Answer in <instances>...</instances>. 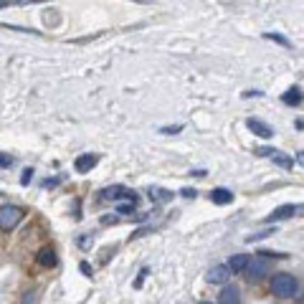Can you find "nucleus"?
Segmentation results:
<instances>
[{"mask_svg": "<svg viewBox=\"0 0 304 304\" xmlns=\"http://www.w3.org/2000/svg\"><path fill=\"white\" fill-rule=\"evenodd\" d=\"M296 279L291 276V274H276L274 279H271V291L274 294H279V296H294L296 294Z\"/></svg>", "mask_w": 304, "mask_h": 304, "instance_id": "nucleus-1", "label": "nucleus"}, {"mask_svg": "<svg viewBox=\"0 0 304 304\" xmlns=\"http://www.w3.org/2000/svg\"><path fill=\"white\" fill-rule=\"evenodd\" d=\"M23 216H26L23 208H18V206H3V208H0V228H3V231H13L23 221Z\"/></svg>", "mask_w": 304, "mask_h": 304, "instance_id": "nucleus-2", "label": "nucleus"}, {"mask_svg": "<svg viewBox=\"0 0 304 304\" xmlns=\"http://www.w3.org/2000/svg\"><path fill=\"white\" fill-rule=\"evenodd\" d=\"M102 198L104 200H122V198H127V200H139L134 193H129L124 185H112V188H107V190H102Z\"/></svg>", "mask_w": 304, "mask_h": 304, "instance_id": "nucleus-3", "label": "nucleus"}, {"mask_svg": "<svg viewBox=\"0 0 304 304\" xmlns=\"http://www.w3.org/2000/svg\"><path fill=\"white\" fill-rule=\"evenodd\" d=\"M301 211V206H279V208H274V213L271 216H266V223H276V221H286V218H291V216H296Z\"/></svg>", "mask_w": 304, "mask_h": 304, "instance_id": "nucleus-4", "label": "nucleus"}, {"mask_svg": "<svg viewBox=\"0 0 304 304\" xmlns=\"http://www.w3.org/2000/svg\"><path fill=\"white\" fill-rule=\"evenodd\" d=\"M248 281H261L264 279V274H269V264L264 261V259H256V261H248Z\"/></svg>", "mask_w": 304, "mask_h": 304, "instance_id": "nucleus-5", "label": "nucleus"}, {"mask_svg": "<svg viewBox=\"0 0 304 304\" xmlns=\"http://www.w3.org/2000/svg\"><path fill=\"white\" fill-rule=\"evenodd\" d=\"M246 127L256 134V137H261V139H269L271 134H274V129L266 124V122H261V119H256V117H251V119H246Z\"/></svg>", "mask_w": 304, "mask_h": 304, "instance_id": "nucleus-6", "label": "nucleus"}, {"mask_svg": "<svg viewBox=\"0 0 304 304\" xmlns=\"http://www.w3.org/2000/svg\"><path fill=\"white\" fill-rule=\"evenodd\" d=\"M96 163H99L96 155H91V152H84V155H79V158L74 160V170H76V173H89Z\"/></svg>", "mask_w": 304, "mask_h": 304, "instance_id": "nucleus-7", "label": "nucleus"}, {"mask_svg": "<svg viewBox=\"0 0 304 304\" xmlns=\"http://www.w3.org/2000/svg\"><path fill=\"white\" fill-rule=\"evenodd\" d=\"M228 276H231V269H228V264L223 266V264H218V266H213L211 271H208V281L211 284H223V281H228Z\"/></svg>", "mask_w": 304, "mask_h": 304, "instance_id": "nucleus-8", "label": "nucleus"}, {"mask_svg": "<svg viewBox=\"0 0 304 304\" xmlns=\"http://www.w3.org/2000/svg\"><path fill=\"white\" fill-rule=\"evenodd\" d=\"M43 269H54L56 266V261H59V256H56V251L51 248V246H46V248H41L38 251V259H36Z\"/></svg>", "mask_w": 304, "mask_h": 304, "instance_id": "nucleus-9", "label": "nucleus"}, {"mask_svg": "<svg viewBox=\"0 0 304 304\" xmlns=\"http://www.w3.org/2000/svg\"><path fill=\"white\" fill-rule=\"evenodd\" d=\"M211 203H216V206H228V203H233V193H231L228 188H213Z\"/></svg>", "mask_w": 304, "mask_h": 304, "instance_id": "nucleus-10", "label": "nucleus"}, {"mask_svg": "<svg viewBox=\"0 0 304 304\" xmlns=\"http://www.w3.org/2000/svg\"><path fill=\"white\" fill-rule=\"evenodd\" d=\"M218 304H241V291L236 286H226L218 294Z\"/></svg>", "mask_w": 304, "mask_h": 304, "instance_id": "nucleus-11", "label": "nucleus"}, {"mask_svg": "<svg viewBox=\"0 0 304 304\" xmlns=\"http://www.w3.org/2000/svg\"><path fill=\"white\" fill-rule=\"evenodd\" d=\"M248 256L246 254H236L231 261H228V269H231V274H241V271H246V266H248Z\"/></svg>", "mask_w": 304, "mask_h": 304, "instance_id": "nucleus-12", "label": "nucleus"}, {"mask_svg": "<svg viewBox=\"0 0 304 304\" xmlns=\"http://www.w3.org/2000/svg\"><path fill=\"white\" fill-rule=\"evenodd\" d=\"M147 193H149V200H152V203H168V200H173V193L165 190V188H149Z\"/></svg>", "mask_w": 304, "mask_h": 304, "instance_id": "nucleus-13", "label": "nucleus"}, {"mask_svg": "<svg viewBox=\"0 0 304 304\" xmlns=\"http://www.w3.org/2000/svg\"><path fill=\"white\" fill-rule=\"evenodd\" d=\"M301 99H304V96H301V89H299V86H291V89L281 96V102H284V104H289V107H299V104H301Z\"/></svg>", "mask_w": 304, "mask_h": 304, "instance_id": "nucleus-14", "label": "nucleus"}, {"mask_svg": "<svg viewBox=\"0 0 304 304\" xmlns=\"http://www.w3.org/2000/svg\"><path fill=\"white\" fill-rule=\"evenodd\" d=\"M271 160H274V165H279V168H284V170H289V168H294V160L289 158V155H284V152H279V149H274L271 155H269Z\"/></svg>", "mask_w": 304, "mask_h": 304, "instance_id": "nucleus-15", "label": "nucleus"}, {"mask_svg": "<svg viewBox=\"0 0 304 304\" xmlns=\"http://www.w3.org/2000/svg\"><path fill=\"white\" fill-rule=\"evenodd\" d=\"M13 163H16V158L11 155V152H0V168H13Z\"/></svg>", "mask_w": 304, "mask_h": 304, "instance_id": "nucleus-16", "label": "nucleus"}, {"mask_svg": "<svg viewBox=\"0 0 304 304\" xmlns=\"http://www.w3.org/2000/svg\"><path fill=\"white\" fill-rule=\"evenodd\" d=\"M134 200H127V203H117V213H122V216H127V213H134Z\"/></svg>", "mask_w": 304, "mask_h": 304, "instance_id": "nucleus-17", "label": "nucleus"}, {"mask_svg": "<svg viewBox=\"0 0 304 304\" xmlns=\"http://www.w3.org/2000/svg\"><path fill=\"white\" fill-rule=\"evenodd\" d=\"M264 38H269V41H274V43H281V46H286V48L291 46V43H289L284 36H279V33H264Z\"/></svg>", "mask_w": 304, "mask_h": 304, "instance_id": "nucleus-18", "label": "nucleus"}, {"mask_svg": "<svg viewBox=\"0 0 304 304\" xmlns=\"http://www.w3.org/2000/svg\"><path fill=\"white\" fill-rule=\"evenodd\" d=\"M21 304H38V291H26Z\"/></svg>", "mask_w": 304, "mask_h": 304, "instance_id": "nucleus-19", "label": "nucleus"}, {"mask_svg": "<svg viewBox=\"0 0 304 304\" xmlns=\"http://www.w3.org/2000/svg\"><path fill=\"white\" fill-rule=\"evenodd\" d=\"M31 180H33V168H26L23 175H21V185H28Z\"/></svg>", "mask_w": 304, "mask_h": 304, "instance_id": "nucleus-20", "label": "nucleus"}, {"mask_svg": "<svg viewBox=\"0 0 304 304\" xmlns=\"http://www.w3.org/2000/svg\"><path fill=\"white\" fill-rule=\"evenodd\" d=\"M271 233H274V231H261V233H254V236H248L246 241H248V243H254V241H261V238H266V236H271Z\"/></svg>", "mask_w": 304, "mask_h": 304, "instance_id": "nucleus-21", "label": "nucleus"}, {"mask_svg": "<svg viewBox=\"0 0 304 304\" xmlns=\"http://www.w3.org/2000/svg\"><path fill=\"white\" fill-rule=\"evenodd\" d=\"M180 129H183V124H175V127H163L160 132H163V134H178Z\"/></svg>", "mask_w": 304, "mask_h": 304, "instance_id": "nucleus-22", "label": "nucleus"}, {"mask_svg": "<svg viewBox=\"0 0 304 304\" xmlns=\"http://www.w3.org/2000/svg\"><path fill=\"white\" fill-rule=\"evenodd\" d=\"M254 152H256L259 158H269V155H271L274 149H271V147H259V149H254Z\"/></svg>", "mask_w": 304, "mask_h": 304, "instance_id": "nucleus-23", "label": "nucleus"}, {"mask_svg": "<svg viewBox=\"0 0 304 304\" xmlns=\"http://www.w3.org/2000/svg\"><path fill=\"white\" fill-rule=\"evenodd\" d=\"M61 180H64V178H48V180H43V188H56Z\"/></svg>", "mask_w": 304, "mask_h": 304, "instance_id": "nucleus-24", "label": "nucleus"}, {"mask_svg": "<svg viewBox=\"0 0 304 304\" xmlns=\"http://www.w3.org/2000/svg\"><path fill=\"white\" fill-rule=\"evenodd\" d=\"M180 195H183V198H195V195H198V190H195V188H183V190H180Z\"/></svg>", "mask_w": 304, "mask_h": 304, "instance_id": "nucleus-25", "label": "nucleus"}, {"mask_svg": "<svg viewBox=\"0 0 304 304\" xmlns=\"http://www.w3.org/2000/svg\"><path fill=\"white\" fill-rule=\"evenodd\" d=\"M79 269L84 271V276H91V274H94V269H91V266H89L86 261H81V264H79Z\"/></svg>", "mask_w": 304, "mask_h": 304, "instance_id": "nucleus-26", "label": "nucleus"}, {"mask_svg": "<svg viewBox=\"0 0 304 304\" xmlns=\"http://www.w3.org/2000/svg\"><path fill=\"white\" fill-rule=\"evenodd\" d=\"M147 274H149V269H142V271H139V276H137V281H134V286H137V289L142 286V281H144V276H147Z\"/></svg>", "mask_w": 304, "mask_h": 304, "instance_id": "nucleus-27", "label": "nucleus"}, {"mask_svg": "<svg viewBox=\"0 0 304 304\" xmlns=\"http://www.w3.org/2000/svg\"><path fill=\"white\" fill-rule=\"evenodd\" d=\"M243 96H261V91H259V89H254V91H246Z\"/></svg>", "mask_w": 304, "mask_h": 304, "instance_id": "nucleus-28", "label": "nucleus"}, {"mask_svg": "<svg viewBox=\"0 0 304 304\" xmlns=\"http://www.w3.org/2000/svg\"><path fill=\"white\" fill-rule=\"evenodd\" d=\"M296 163H299V165H304V152H299V155H296Z\"/></svg>", "mask_w": 304, "mask_h": 304, "instance_id": "nucleus-29", "label": "nucleus"}, {"mask_svg": "<svg viewBox=\"0 0 304 304\" xmlns=\"http://www.w3.org/2000/svg\"><path fill=\"white\" fill-rule=\"evenodd\" d=\"M296 127H299V129H304V119H299V122H296Z\"/></svg>", "mask_w": 304, "mask_h": 304, "instance_id": "nucleus-30", "label": "nucleus"}, {"mask_svg": "<svg viewBox=\"0 0 304 304\" xmlns=\"http://www.w3.org/2000/svg\"><path fill=\"white\" fill-rule=\"evenodd\" d=\"M200 304H213V301H200Z\"/></svg>", "mask_w": 304, "mask_h": 304, "instance_id": "nucleus-31", "label": "nucleus"}]
</instances>
